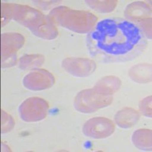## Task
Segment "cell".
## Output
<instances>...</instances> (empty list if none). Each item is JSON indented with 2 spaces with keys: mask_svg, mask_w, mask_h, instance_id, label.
Segmentation results:
<instances>
[{
  "mask_svg": "<svg viewBox=\"0 0 152 152\" xmlns=\"http://www.w3.org/2000/svg\"><path fill=\"white\" fill-rule=\"evenodd\" d=\"M129 78L136 83L146 84L151 81V65L141 63L130 69Z\"/></svg>",
  "mask_w": 152,
  "mask_h": 152,
  "instance_id": "cell-12",
  "label": "cell"
},
{
  "mask_svg": "<svg viewBox=\"0 0 152 152\" xmlns=\"http://www.w3.org/2000/svg\"><path fill=\"white\" fill-rule=\"evenodd\" d=\"M87 47L93 58L104 63L130 61L142 54L147 38L136 24L121 18L97 22L87 35Z\"/></svg>",
  "mask_w": 152,
  "mask_h": 152,
  "instance_id": "cell-1",
  "label": "cell"
},
{
  "mask_svg": "<svg viewBox=\"0 0 152 152\" xmlns=\"http://www.w3.org/2000/svg\"><path fill=\"white\" fill-rule=\"evenodd\" d=\"M140 119V114L135 110L126 107L115 115V123L122 129H129L135 126Z\"/></svg>",
  "mask_w": 152,
  "mask_h": 152,
  "instance_id": "cell-11",
  "label": "cell"
},
{
  "mask_svg": "<svg viewBox=\"0 0 152 152\" xmlns=\"http://www.w3.org/2000/svg\"><path fill=\"white\" fill-rule=\"evenodd\" d=\"M44 62V56L40 54L25 55L18 60V66L22 70L40 67Z\"/></svg>",
  "mask_w": 152,
  "mask_h": 152,
  "instance_id": "cell-15",
  "label": "cell"
},
{
  "mask_svg": "<svg viewBox=\"0 0 152 152\" xmlns=\"http://www.w3.org/2000/svg\"><path fill=\"white\" fill-rule=\"evenodd\" d=\"M62 66L68 73L79 78L91 75L97 68L94 60L78 57L66 58L62 61Z\"/></svg>",
  "mask_w": 152,
  "mask_h": 152,
  "instance_id": "cell-8",
  "label": "cell"
},
{
  "mask_svg": "<svg viewBox=\"0 0 152 152\" xmlns=\"http://www.w3.org/2000/svg\"><path fill=\"white\" fill-rule=\"evenodd\" d=\"M1 12H2V27L10 21L12 18V4L3 3L1 4Z\"/></svg>",
  "mask_w": 152,
  "mask_h": 152,
  "instance_id": "cell-18",
  "label": "cell"
},
{
  "mask_svg": "<svg viewBox=\"0 0 152 152\" xmlns=\"http://www.w3.org/2000/svg\"><path fill=\"white\" fill-rule=\"evenodd\" d=\"M27 28L38 37L50 40L58 36V30L53 19L49 15H40L31 21Z\"/></svg>",
  "mask_w": 152,
  "mask_h": 152,
  "instance_id": "cell-9",
  "label": "cell"
},
{
  "mask_svg": "<svg viewBox=\"0 0 152 152\" xmlns=\"http://www.w3.org/2000/svg\"><path fill=\"white\" fill-rule=\"evenodd\" d=\"M87 5L94 10L100 13H109L115 9L118 1L116 0H104V1H86Z\"/></svg>",
  "mask_w": 152,
  "mask_h": 152,
  "instance_id": "cell-16",
  "label": "cell"
},
{
  "mask_svg": "<svg viewBox=\"0 0 152 152\" xmlns=\"http://www.w3.org/2000/svg\"><path fill=\"white\" fill-rule=\"evenodd\" d=\"M115 130V125L105 117H95L89 119L83 126L84 135L94 139H103L110 136Z\"/></svg>",
  "mask_w": 152,
  "mask_h": 152,
  "instance_id": "cell-6",
  "label": "cell"
},
{
  "mask_svg": "<svg viewBox=\"0 0 152 152\" xmlns=\"http://www.w3.org/2000/svg\"><path fill=\"white\" fill-rule=\"evenodd\" d=\"M113 96L105 95L94 88L81 91L75 98L76 110L82 113H91L110 105Z\"/></svg>",
  "mask_w": 152,
  "mask_h": 152,
  "instance_id": "cell-3",
  "label": "cell"
},
{
  "mask_svg": "<svg viewBox=\"0 0 152 152\" xmlns=\"http://www.w3.org/2000/svg\"><path fill=\"white\" fill-rule=\"evenodd\" d=\"M1 114H2V129H1L2 133L9 132L14 127V119L5 111L2 110Z\"/></svg>",
  "mask_w": 152,
  "mask_h": 152,
  "instance_id": "cell-17",
  "label": "cell"
},
{
  "mask_svg": "<svg viewBox=\"0 0 152 152\" xmlns=\"http://www.w3.org/2000/svg\"><path fill=\"white\" fill-rule=\"evenodd\" d=\"M132 141L136 148L145 151H151V130L142 129L133 133Z\"/></svg>",
  "mask_w": 152,
  "mask_h": 152,
  "instance_id": "cell-14",
  "label": "cell"
},
{
  "mask_svg": "<svg viewBox=\"0 0 152 152\" xmlns=\"http://www.w3.org/2000/svg\"><path fill=\"white\" fill-rule=\"evenodd\" d=\"M121 86V81L116 76H106L101 78L94 87V89L105 95L113 96Z\"/></svg>",
  "mask_w": 152,
  "mask_h": 152,
  "instance_id": "cell-13",
  "label": "cell"
},
{
  "mask_svg": "<svg viewBox=\"0 0 152 152\" xmlns=\"http://www.w3.org/2000/svg\"><path fill=\"white\" fill-rule=\"evenodd\" d=\"M56 24L78 34H88L97 24V18L88 11L58 6L49 14Z\"/></svg>",
  "mask_w": 152,
  "mask_h": 152,
  "instance_id": "cell-2",
  "label": "cell"
},
{
  "mask_svg": "<svg viewBox=\"0 0 152 152\" xmlns=\"http://www.w3.org/2000/svg\"><path fill=\"white\" fill-rule=\"evenodd\" d=\"M124 15L128 21L138 26L151 18V9L144 2H135L127 5Z\"/></svg>",
  "mask_w": 152,
  "mask_h": 152,
  "instance_id": "cell-10",
  "label": "cell"
},
{
  "mask_svg": "<svg viewBox=\"0 0 152 152\" xmlns=\"http://www.w3.org/2000/svg\"><path fill=\"white\" fill-rule=\"evenodd\" d=\"M49 110L48 103L40 97H30L25 100L19 107V114L22 120L34 123L43 120L47 116Z\"/></svg>",
  "mask_w": 152,
  "mask_h": 152,
  "instance_id": "cell-4",
  "label": "cell"
},
{
  "mask_svg": "<svg viewBox=\"0 0 152 152\" xmlns=\"http://www.w3.org/2000/svg\"><path fill=\"white\" fill-rule=\"evenodd\" d=\"M24 37L18 33L2 34V68L11 67L16 63V53L24 45Z\"/></svg>",
  "mask_w": 152,
  "mask_h": 152,
  "instance_id": "cell-5",
  "label": "cell"
},
{
  "mask_svg": "<svg viewBox=\"0 0 152 152\" xmlns=\"http://www.w3.org/2000/svg\"><path fill=\"white\" fill-rule=\"evenodd\" d=\"M55 83L52 73L45 69H33L23 79V85L31 91H43L51 88Z\"/></svg>",
  "mask_w": 152,
  "mask_h": 152,
  "instance_id": "cell-7",
  "label": "cell"
},
{
  "mask_svg": "<svg viewBox=\"0 0 152 152\" xmlns=\"http://www.w3.org/2000/svg\"><path fill=\"white\" fill-rule=\"evenodd\" d=\"M139 110L143 116L151 118V96L141 100L139 103Z\"/></svg>",
  "mask_w": 152,
  "mask_h": 152,
  "instance_id": "cell-19",
  "label": "cell"
}]
</instances>
